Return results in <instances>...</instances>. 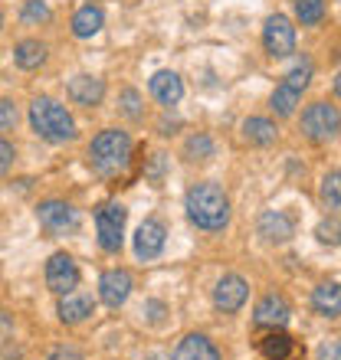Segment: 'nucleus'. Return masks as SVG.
Segmentation results:
<instances>
[{
	"label": "nucleus",
	"mask_w": 341,
	"mask_h": 360,
	"mask_svg": "<svg viewBox=\"0 0 341 360\" xmlns=\"http://www.w3.org/2000/svg\"><path fill=\"white\" fill-rule=\"evenodd\" d=\"M20 20L23 23H43V20H49V7L43 0H27L23 10H20Z\"/></svg>",
	"instance_id": "obj_26"
},
{
	"label": "nucleus",
	"mask_w": 341,
	"mask_h": 360,
	"mask_svg": "<svg viewBox=\"0 0 341 360\" xmlns=\"http://www.w3.org/2000/svg\"><path fill=\"white\" fill-rule=\"evenodd\" d=\"M46 285H49V292H56V295H69L73 288H76V285H79V266L73 262V256H66V252L49 256V262H46Z\"/></svg>",
	"instance_id": "obj_9"
},
{
	"label": "nucleus",
	"mask_w": 341,
	"mask_h": 360,
	"mask_svg": "<svg viewBox=\"0 0 341 360\" xmlns=\"http://www.w3.org/2000/svg\"><path fill=\"white\" fill-rule=\"evenodd\" d=\"M122 112L128 118H142V95L135 92V89H125L122 92Z\"/></svg>",
	"instance_id": "obj_28"
},
{
	"label": "nucleus",
	"mask_w": 341,
	"mask_h": 360,
	"mask_svg": "<svg viewBox=\"0 0 341 360\" xmlns=\"http://www.w3.org/2000/svg\"><path fill=\"white\" fill-rule=\"evenodd\" d=\"M13 59H17L20 69H39L46 63V46H43L39 39H23V43H17V49H13Z\"/></svg>",
	"instance_id": "obj_23"
},
{
	"label": "nucleus",
	"mask_w": 341,
	"mask_h": 360,
	"mask_svg": "<svg viewBox=\"0 0 341 360\" xmlns=\"http://www.w3.org/2000/svg\"><path fill=\"white\" fill-rule=\"evenodd\" d=\"M46 360H82V354L73 351V347H56V351L49 354Z\"/></svg>",
	"instance_id": "obj_33"
},
{
	"label": "nucleus",
	"mask_w": 341,
	"mask_h": 360,
	"mask_svg": "<svg viewBox=\"0 0 341 360\" xmlns=\"http://www.w3.org/2000/svg\"><path fill=\"white\" fill-rule=\"evenodd\" d=\"M318 239H322V243L338 246V223H322V226H318Z\"/></svg>",
	"instance_id": "obj_31"
},
{
	"label": "nucleus",
	"mask_w": 341,
	"mask_h": 360,
	"mask_svg": "<svg viewBox=\"0 0 341 360\" xmlns=\"http://www.w3.org/2000/svg\"><path fill=\"white\" fill-rule=\"evenodd\" d=\"M13 158H17V154H13V144L0 138V174H7V171H10Z\"/></svg>",
	"instance_id": "obj_30"
},
{
	"label": "nucleus",
	"mask_w": 341,
	"mask_h": 360,
	"mask_svg": "<svg viewBox=\"0 0 341 360\" xmlns=\"http://www.w3.org/2000/svg\"><path fill=\"white\" fill-rule=\"evenodd\" d=\"M95 311V302L89 298V295H73L69 292L63 302H59V318L66 324H79V321H85L89 314Z\"/></svg>",
	"instance_id": "obj_21"
},
{
	"label": "nucleus",
	"mask_w": 341,
	"mask_h": 360,
	"mask_svg": "<svg viewBox=\"0 0 341 360\" xmlns=\"http://www.w3.org/2000/svg\"><path fill=\"white\" fill-rule=\"evenodd\" d=\"M102 23H105L102 7H95V4H85V7L76 10V17H73V33H76L79 39H89V37H95V33L102 30Z\"/></svg>",
	"instance_id": "obj_20"
},
{
	"label": "nucleus",
	"mask_w": 341,
	"mask_h": 360,
	"mask_svg": "<svg viewBox=\"0 0 341 360\" xmlns=\"http://www.w3.org/2000/svg\"><path fill=\"white\" fill-rule=\"evenodd\" d=\"M338 171H332L328 177L322 180V200L328 203V210H338L341 207V197H338Z\"/></svg>",
	"instance_id": "obj_27"
},
{
	"label": "nucleus",
	"mask_w": 341,
	"mask_h": 360,
	"mask_svg": "<svg viewBox=\"0 0 341 360\" xmlns=\"http://www.w3.org/2000/svg\"><path fill=\"white\" fill-rule=\"evenodd\" d=\"M164 239H168V229L158 223V219H144L138 233H135V256L138 259H154L161 256Z\"/></svg>",
	"instance_id": "obj_13"
},
{
	"label": "nucleus",
	"mask_w": 341,
	"mask_h": 360,
	"mask_svg": "<svg viewBox=\"0 0 341 360\" xmlns=\"http://www.w3.org/2000/svg\"><path fill=\"white\" fill-rule=\"evenodd\" d=\"M302 131L305 138H312V141H332L335 134H338V108L328 102H315L305 108L302 115Z\"/></svg>",
	"instance_id": "obj_7"
},
{
	"label": "nucleus",
	"mask_w": 341,
	"mask_h": 360,
	"mask_svg": "<svg viewBox=\"0 0 341 360\" xmlns=\"http://www.w3.org/2000/svg\"><path fill=\"white\" fill-rule=\"evenodd\" d=\"M132 161V138L118 128H108V131L95 134L92 144H89V164L102 177H115L118 171H125Z\"/></svg>",
	"instance_id": "obj_2"
},
{
	"label": "nucleus",
	"mask_w": 341,
	"mask_h": 360,
	"mask_svg": "<svg viewBox=\"0 0 341 360\" xmlns=\"http://www.w3.org/2000/svg\"><path fill=\"white\" fill-rule=\"evenodd\" d=\"M259 354L266 360H295L299 347L292 334H285L283 328H266V334L259 338Z\"/></svg>",
	"instance_id": "obj_14"
},
{
	"label": "nucleus",
	"mask_w": 341,
	"mask_h": 360,
	"mask_svg": "<svg viewBox=\"0 0 341 360\" xmlns=\"http://www.w3.org/2000/svg\"><path fill=\"white\" fill-rule=\"evenodd\" d=\"M132 275L125 272V269H112V272H105L99 278V295H102V302L108 308H122L128 302V295H132Z\"/></svg>",
	"instance_id": "obj_11"
},
{
	"label": "nucleus",
	"mask_w": 341,
	"mask_h": 360,
	"mask_svg": "<svg viewBox=\"0 0 341 360\" xmlns=\"http://www.w3.org/2000/svg\"><path fill=\"white\" fill-rule=\"evenodd\" d=\"M151 360H161V357H151Z\"/></svg>",
	"instance_id": "obj_37"
},
{
	"label": "nucleus",
	"mask_w": 341,
	"mask_h": 360,
	"mask_svg": "<svg viewBox=\"0 0 341 360\" xmlns=\"http://www.w3.org/2000/svg\"><path fill=\"white\" fill-rule=\"evenodd\" d=\"M292 233H295L292 219L285 217L283 210H269V213L259 217V236H263L266 243H289Z\"/></svg>",
	"instance_id": "obj_15"
},
{
	"label": "nucleus",
	"mask_w": 341,
	"mask_h": 360,
	"mask_svg": "<svg viewBox=\"0 0 341 360\" xmlns=\"http://www.w3.org/2000/svg\"><path fill=\"white\" fill-rule=\"evenodd\" d=\"M144 311H148V318H151V321H161L164 304H161V302H148V308H144Z\"/></svg>",
	"instance_id": "obj_35"
},
{
	"label": "nucleus",
	"mask_w": 341,
	"mask_h": 360,
	"mask_svg": "<svg viewBox=\"0 0 341 360\" xmlns=\"http://www.w3.org/2000/svg\"><path fill=\"white\" fill-rule=\"evenodd\" d=\"M37 219L46 233L66 236V233H73L79 226V210L73 203H66V200H46V203L37 207Z\"/></svg>",
	"instance_id": "obj_6"
},
{
	"label": "nucleus",
	"mask_w": 341,
	"mask_h": 360,
	"mask_svg": "<svg viewBox=\"0 0 341 360\" xmlns=\"http://www.w3.org/2000/svg\"><path fill=\"white\" fill-rule=\"evenodd\" d=\"M0 27H4V13H0Z\"/></svg>",
	"instance_id": "obj_36"
},
{
	"label": "nucleus",
	"mask_w": 341,
	"mask_h": 360,
	"mask_svg": "<svg viewBox=\"0 0 341 360\" xmlns=\"http://www.w3.org/2000/svg\"><path fill=\"white\" fill-rule=\"evenodd\" d=\"M13 124H17V105L0 98V131H10Z\"/></svg>",
	"instance_id": "obj_29"
},
{
	"label": "nucleus",
	"mask_w": 341,
	"mask_h": 360,
	"mask_svg": "<svg viewBox=\"0 0 341 360\" xmlns=\"http://www.w3.org/2000/svg\"><path fill=\"white\" fill-rule=\"evenodd\" d=\"M318 360H338V341L322 344V351H318Z\"/></svg>",
	"instance_id": "obj_34"
},
{
	"label": "nucleus",
	"mask_w": 341,
	"mask_h": 360,
	"mask_svg": "<svg viewBox=\"0 0 341 360\" xmlns=\"http://www.w3.org/2000/svg\"><path fill=\"white\" fill-rule=\"evenodd\" d=\"M295 17L302 20L305 27H315L325 20V0H295Z\"/></svg>",
	"instance_id": "obj_24"
},
{
	"label": "nucleus",
	"mask_w": 341,
	"mask_h": 360,
	"mask_svg": "<svg viewBox=\"0 0 341 360\" xmlns=\"http://www.w3.org/2000/svg\"><path fill=\"white\" fill-rule=\"evenodd\" d=\"M243 138H247L249 144L266 148V144H273L275 138H279V128H275V122H269V118H247V122H243Z\"/></svg>",
	"instance_id": "obj_22"
},
{
	"label": "nucleus",
	"mask_w": 341,
	"mask_h": 360,
	"mask_svg": "<svg viewBox=\"0 0 341 360\" xmlns=\"http://www.w3.org/2000/svg\"><path fill=\"white\" fill-rule=\"evenodd\" d=\"M289 314H292V308H289V302H285L283 295H266L256 304L253 321H256V328H285Z\"/></svg>",
	"instance_id": "obj_12"
},
{
	"label": "nucleus",
	"mask_w": 341,
	"mask_h": 360,
	"mask_svg": "<svg viewBox=\"0 0 341 360\" xmlns=\"http://www.w3.org/2000/svg\"><path fill=\"white\" fill-rule=\"evenodd\" d=\"M174 360H220V351L204 338V334H187V338L178 344Z\"/></svg>",
	"instance_id": "obj_18"
},
{
	"label": "nucleus",
	"mask_w": 341,
	"mask_h": 360,
	"mask_svg": "<svg viewBox=\"0 0 341 360\" xmlns=\"http://www.w3.org/2000/svg\"><path fill=\"white\" fill-rule=\"evenodd\" d=\"M184 207H187L190 223H197L207 233H217V229H223L230 223V200L217 184H197V187H190L187 197H184Z\"/></svg>",
	"instance_id": "obj_1"
},
{
	"label": "nucleus",
	"mask_w": 341,
	"mask_h": 360,
	"mask_svg": "<svg viewBox=\"0 0 341 360\" xmlns=\"http://www.w3.org/2000/svg\"><path fill=\"white\" fill-rule=\"evenodd\" d=\"M263 46H266V53H269V56H275V59L292 56V49H295V27L289 23V17L275 13V17L266 20Z\"/></svg>",
	"instance_id": "obj_8"
},
{
	"label": "nucleus",
	"mask_w": 341,
	"mask_h": 360,
	"mask_svg": "<svg viewBox=\"0 0 341 360\" xmlns=\"http://www.w3.org/2000/svg\"><path fill=\"white\" fill-rule=\"evenodd\" d=\"M30 124H33V131L49 144H63V141H73V138H76L73 115H69L56 98H46V95L30 105Z\"/></svg>",
	"instance_id": "obj_3"
},
{
	"label": "nucleus",
	"mask_w": 341,
	"mask_h": 360,
	"mask_svg": "<svg viewBox=\"0 0 341 360\" xmlns=\"http://www.w3.org/2000/svg\"><path fill=\"white\" fill-rule=\"evenodd\" d=\"M187 158L190 161H207L210 154H213V141H210L207 134H194V138H187Z\"/></svg>",
	"instance_id": "obj_25"
},
{
	"label": "nucleus",
	"mask_w": 341,
	"mask_h": 360,
	"mask_svg": "<svg viewBox=\"0 0 341 360\" xmlns=\"http://www.w3.org/2000/svg\"><path fill=\"white\" fill-rule=\"evenodd\" d=\"M125 219H128V210H125L122 203H105V207L95 213V233H99V246H102L105 252H118V249H122Z\"/></svg>",
	"instance_id": "obj_5"
},
{
	"label": "nucleus",
	"mask_w": 341,
	"mask_h": 360,
	"mask_svg": "<svg viewBox=\"0 0 341 360\" xmlns=\"http://www.w3.org/2000/svg\"><path fill=\"white\" fill-rule=\"evenodd\" d=\"M247 295H249V285L243 275H223L213 288V304H217L220 311H240L243 304H247Z\"/></svg>",
	"instance_id": "obj_10"
},
{
	"label": "nucleus",
	"mask_w": 341,
	"mask_h": 360,
	"mask_svg": "<svg viewBox=\"0 0 341 360\" xmlns=\"http://www.w3.org/2000/svg\"><path fill=\"white\" fill-rule=\"evenodd\" d=\"M69 98L76 105H85V108H92L105 98V82L95 76H76L69 82Z\"/></svg>",
	"instance_id": "obj_16"
},
{
	"label": "nucleus",
	"mask_w": 341,
	"mask_h": 360,
	"mask_svg": "<svg viewBox=\"0 0 341 360\" xmlns=\"http://www.w3.org/2000/svg\"><path fill=\"white\" fill-rule=\"evenodd\" d=\"M312 308L322 318H338L341 314V292H338V282H325V285H318L312 292Z\"/></svg>",
	"instance_id": "obj_19"
},
{
	"label": "nucleus",
	"mask_w": 341,
	"mask_h": 360,
	"mask_svg": "<svg viewBox=\"0 0 341 360\" xmlns=\"http://www.w3.org/2000/svg\"><path fill=\"white\" fill-rule=\"evenodd\" d=\"M309 79H312V63H309V59H302V63H295V69L283 79V86H275L269 108H273V112L279 115V118H289V115L295 112V105H299V98H302L305 86H309Z\"/></svg>",
	"instance_id": "obj_4"
},
{
	"label": "nucleus",
	"mask_w": 341,
	"mask_h": 360,
	"mask_svg": "<svg viewBox=\"0 0 341 360\" xmlns=\"http://www.w3.org/2000/svg\"><path fill=\"white\" fill-rule=\"evenodd\" d=\"M161 171H164V154H154V158H151V167L144 171V177L161 180Z\"/></svg>",
	"instance_id": "obj_32"
},
{
	"label": "nucleus",
	"mask_w": 341,
	"mask_h": 360,
	"mask_svg": "<svg viewBox=\"0 0 341 360\" xmlns=\"http://www.w3.org/2000/svg\"><path fill=\"white\" fill-rule=\"evenodd\" d=\"M151 95L161 105H178L184 98V82H180L178 72H154L151 76Z\"/></svg>",
	"instance_id": "obj_17"
}]
</instances>
